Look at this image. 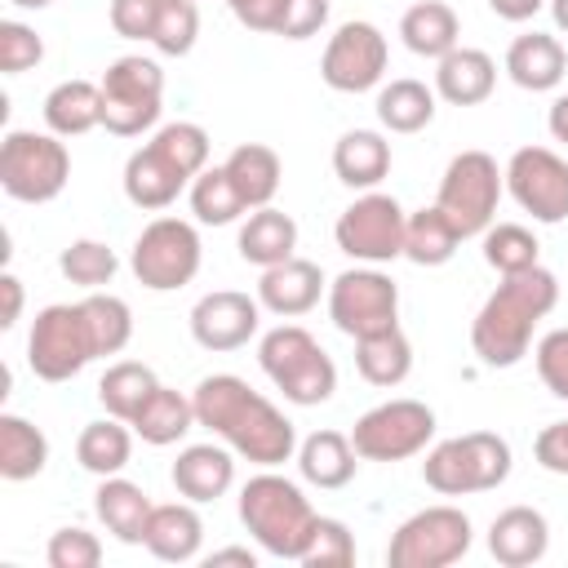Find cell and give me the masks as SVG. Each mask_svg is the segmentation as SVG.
<instances>
[{
  "instance_id": "1",
  "label": "cell",
  "mask_w": 568,
  "mask_h": 568,
  "mask_svg": "<svg viewBox=\"0 0 568 568\" xmlns=\"http://www.w3.org/2000/svg\"><path fill=\"white\" fill-rule=\"evenodd\" d=\"M191 404H195V422L204 430H213L244 462H253V466H284L288 457H297L293 422L266 395H257L244 377L213 373V377H204L191 390Z\"/></svg>"
},
{
  "instance_id": "2",
  "label": "cell",
  "mask_w": 568,
  "mask_h": 568,
  "mask_svg": "<svg viewBox=\"0 0 568 568\" xmlns=\"http://www.w3.org/2000/svg\"><path fill=\"white\" fill-rule=\"evenodd\" d=\"M555 302H559V280L541 262L519 275H501V284L470 320V351L479 355V364L515 368L532 346V328L555 311Z\"/></svg>"
},
{
  "instance_id": "3",
  "label": "cell",
  "mask_w": 568,
  "mask_h": 568,
  "mask_svg": "<svg viewBox=\"0 0 568 568\" xmlns=\"http://www.w3.org/2000/svg\"><path fill=\"white\" fill-rule=\"evenodd\" d=\"M315 519L320 515L306 501V493L293 479L275 475V466H262V475H253L240 488V524L275 559H302Z\"/></svg>"
},
{
  "instance_id": "4",
  "label": "cell",
  "mask_w": 568,
  "mask_h": 568,
  "mask_svg": "<svg viewBox=\"0 0 568 568\" xmlns=\"http://www.w3.org/2000/svg\"><path fill=\"white\" fill-rule=\"evenodd\" d=\"M257 364H262V373L275 382V390L288 404L315 408V404L333 399V390H337V364H333V355L302 324L271 328L257 342Z\"/></svg>"
},
{
  "instance_id": "5",
  "label": "cell",
  "mask_w": 568,
  "mask_h": 568,
  "mask_svg": "<svg viewBox=\"0 0 568 568\" xmlns=\"http://www.w3.org/2000/svg\"><path fill=\"white\" fill-rule=\"evenodd\" d=\"M510 475V444L497 430H466L435 444L422 462V479L444 497L501 488Z\"/></svg>"
},
{
  "instance_id": "6",
  "label": "cell",
  "mask_w": 568,
  "mask_h": 568,
  "mask_svg": "<svg viewBox=\"0 0 568 568\" xmlns=\"http://www.w3.org/2000/svg\"><path fill=\"white\" fill-rule=\"evenodd\" d=\"M71 178V155L58 133L9 129L0 142V186L18 204H49Z\"/></svg>"
},
{
  "instance_id": "7",
  "label": "cell",
  "mask_w": 568,
  "mask_h": 568,
  "mask_svg": "<svg viewBox=\"0 0 568 568\" xmlns=\"http://www.w3.org/2000/svg\"><path fill=\"white\" fill-rule=\"evenodd\" d=\"M98 89H102V129L106 133L138 138L160 120V106H164L160 62H151L142 53H124L102 71Z\"/></svg>"
},
{
  "instance_id": "8",
  "label": "cell",
  "mask_w": 568,
  "mask_h": 568,
  "mask_svg": "<svg viewBox=\"0 0 568 568\" xmlns=\"http://www.w3.org/2000/svg\"><path fill=\"white\" fill-rule=\"evenodd\" d=\"M501 191H506V169H497V160L488 151H462L448 160L435 204L448 213L457 235L470 240V235H484L493 226Z\"/></svg>"
},
{
  "instance_id": "9",
  "label": "cell",
  "mask_w": 568,
  "mask_h": 568,
  "mask_svg": "<svg viewBox=\"0 0 568 568\" xmlns=\"http://www.w3.org/2000/svg\"><path fill=\"white\" fill-rule=\"evenodd\" d=\"M200 231L182 217H155L142 226V235L133 240L129 266L138 275L142 288L151 293H173L182 284H191L200 275Z\"/></svg>"
},
{
  "instance_id": "10",
  "label": "cell",
  "mask_w": 568,
  "mask_h": 568,
  "mask_svg": "<svg viewBox=\"0 0 568 568\" xmlns=\"http://www.w3.org/2000/svg\"><path fill=\"white\" fill-rule=\"evenodd\" d=\"M470 515L457 506H426L408 515L386 546L390 568H448L470 550Z\"/></svg>"
},
{
  "instance_id": "11",
  "label": "cell",
  "mask_w": 568,
  "mask_h": 568,
  "mask_svg": "<svg viewBox=\"0 0 568 568\" xmlns=\"http://www.w3.org/2000/svg\"><path fill=\"white\" fill-rule=\"evenodd\" d=\"M404 226L408 213L399 209L395 195L386 191H364L359 200H351L333 226V240L346 257L364 262V266H382L404 257Z\"/></svg>"
},
{
  "instance_id": "12",
  "label": "cell",
  "mask_w": 568,
  "mask_h": 568,
  "mask_svg": "<svg viewBox=\"0 0 568 568\" xmlns=\"http://www.w3.org/2000/svg\"><path fill=\"white\" fill-rule=\"evenodd\" d=\"M93 355V337H89V324H84V311L80 302H53L44 306L36 320H31V333H27V364L40 382H71Z\"/></svg>"
},
{
  "instance_id": "13",
  "label": "cell",
  "mask_w": 568,
  "mask_h": 568,
  "mask_svg": "<svg viewBox=\"0 0 568 568\" xmlns=\"http://www.w3.org/2000/svg\"><path fill=\"white\" fill-rule=\"evenodd\" d=\"M435 435V408L422 399H386L351 426V444L364 462L417 457Z\"/></svg>"
},
{
  "instance_id": "14",
  "label": "cell",
  "mask_w": 568,
  "mask_h": 568,
  "mask_svg": "<svg viewBox=\"0 0 568 568\" xmlns=\"http://www.w3.org/2000/svg\"><path fill=\"white\" fill-rule=\"evenodd\" d=\"M328 320L346 337H368L399 324V284L377 266H351L328 284Z\"/></svg>"
},
{
  "instance_id": "15",
  "label": "cell",
  "mask_w": 568,
  "mask_h": 568,
  "mask_svg": "<svg viewBox=\"0 0 568 568\" xmlns=\"http://www.w3.org/2000/svg\"><path fill=\"white\" fill-rule=\"evenodd\" d=\"M506 191L532 222L555 226L568 217V160L550 146H519L506 160Z\"/></svg>"
},
{
  "instance_id": "16",
  "label": "cell",
  "mask_w": 568,
  "mask_h": 568,
  "mask_svg": "<svg viewBox=\"0 0 568 568\" xmlns=\"http://www.w3.org/2000/svg\"><path fill=\"white\" fill-rule=\"evenodd\" d=\"M386 58H390L386 36H382L373 22L351 18V22H342V27L328 36L324 58H320V75H324V84L337 89V93H364V89L382 84Z\"/></svg>"
},
{
  "instance_id": "17",
  "label": "cell",
  "mask_w": 568,
  "mask_h": 568,
  "mask_svg": "<svg viewBox=\"0 0 568 568\" xmlns=\"http://www.w3.org/2000/svg\"><path fill=\"white\" fill-rule=\"evenodd\" d=\"M262 324V302L235 288H213L191 306V337L204 351H240L248 337H257Z\"/></svg>"
},
{
  "instance_id": "18",
  "label": "cell",
  "mask_w": 568,
  "mask_h": 568,
  "mask_svg": "<svg viewBox=\"0 0 568 568\" xmlns=\"http://www.w3.org/2000/svg\"><path fill=\"white\" fill-rule=\"evenodd\" d=\"M320 293H324V271L315 262H306V257H288L280 266H266L262 280H257L262 311H271L280 320H297V315L315 311Z\"/></svg>"
},
{
  "instance_id": "19",
  "label": "cell",
  "mask_w": 568,
  "mask_h": 568,
  "mask_svg": "<svg viewBox=\"0 0 568 568\" xmlns=\"http://www.w3.org/2000/svg\"><path fill=\"white\" fill-rule=\"evenodd\" d=\"M550 546V524L537 506H506L488 524V555L501 568H528L546 555Z\"/></svg>"
},
{
  "instance_id": "20",
  "label": "cell",
  "mask_w": 568,
  "mask_h": 568,
  "mask_svg": "<svg viewBox=\"0 0 568 568\" xmlns=\"http://www.w3.org/2000/svg\"><path fill=\"white\" fill-rule=\"evenodd\" d=\"M182 186H191V178H186L155 142L138 146V151L124 160V195H129V204H138V209H146V213L169 209V204L182 195Z\"/></svg>"
},
{
  "instance_id": "21",
  "label": "cell",
  "mask_w": 568,
  "mask_h": 568,
  "mask_svg": "<svg viewBox=\"0 0 568 568\" xmlns=\"http://www.w3.org/2000/svg\"><path fill=\"white\" fill-rule=\"evenodd\" d=\"M169 479H173L178 497L204 506V501H217L235 484V457L226 444H191L178 453Z\"/></svg>"
},
{
  "instance_id": "22",
  "label": "cell",
  "mask_w": 568,
  "mask_h": 568,
  "mask_svg": "<svg viewBox=\"0 0 568 568\" xmlns=\"http://www.w3.org/2000/svg\"><path fill=\"white\" fill-rule=\"evenodd\" d=\"M493 89H497V62L484 49L457 44L435 62V98H444L448 106H479L493 98Z\"/></svg>"
},
{
  "instance_id": "23",
  "label": "cell",
  "mask_w": 568,
  "mask_h": 568,
  "mask_svg": "<svg viewBox=\"0 0 568 568\" xmlns=\"http://www.w3.org/2000/svg\"><path fill=\"white\" fill-rule=\"evenodd\" d=\"M93 510H98L102 528H106L115 541L142 546V541H146V519H151L155 506H151V497H146L133 479L106 475V479L98 484V493H93Z\"/></svg>"
},
{
  "instance_id": "24",
  "label": "cell",
  "mask_w": 568,
  "mask_h": 568,
  "mask_svg": "<svg viewBox=\"0 0 568 568\" xmlns=\"http://www.w3.org/2000/svg\"><path fill=\"white\" fill-rule=\"evenodd\" d=\"M568 71V53L555 36L546 31H528V36H515L510 49H506V75L528 89V93H550Z\"/></svg>"
},
{
  "instance_id": "25",
  "label": "cell",
  "mask_w": 568,
  "mask_h": 568,
  "mask_svg": "<svg viewBox=\"0 0 568 568\" xmlns=\"http://www.w3.org/2000/svg\"><path fill=\"white\" fill-rule=\"evenodd\" d=\"M200 541H204V519L195 515V501H169V506H155L151 519H146V550L164 564H186L200 555Z\"/></svg>"
},
{
  "instance_id": "26",
  "label": "cell",
  "mask_w": 568,
  "mask_h": 568,
  "mask_svg": "<svg viewBox=\"0 0 568 568\" xmlns=\"http://www.w3.org/2000/svg\"><path fill=\"white\" fill-rule=\"evenodd\" d=\"M333 173L351 191H373L390 173V142L377 129H351L333 146Z\"/></svg>"
},
{
  "instance_id": "27",
  "label": "cell",
  "mask_w": 568,
  "mask_h": 568,
  "mask_svg": "<svg viewBox=\"0 0 568 568\" xmlns=\"http://www.w3.org/2000/svg\"><path fill=\"white\" fill-rule=\"evenodd\" d=\"M235 248H240V257L248 262V266H280V262H288V257H297L293 248H297V222L284 213V209H253L248 217H244V226H240V240H235Z\"/></svg>"
},
{
  "instance_id": "28",
  "label": "cell",
  "mask_w": 568,
  "mask_h": 568,
  "mask_svg": "<svg viewBox=\"0 0 568 568\" xmlns=\"http://www.w3.org/2000/svg\"><path fill=\"white\" fill-rule=\"evenodd\" d=\"M355 466H359V453L342 430H311L297 444V470L315 488H346L355 479Z\"/></svg>"
},
{
  "instance_id": "29",
  "label": "cell",
  "mask_w": 568,
  "mask_h": 568,
  "mask_svg": "<svg viewBox=\"0 0 568 568\" xmlns=\"http://www.w3.org/2000/svg\"><path fill=\"white\" fill-rule=\"evenodd\" d=\"M399 36H404L408 53L439 62L444 53L457 49V40H462V22H457L453 4H444V0H417V4L404 9V18H399Z\"/></svg>"
},
{
  "instance_id": "30",
  "label": "cell",
  "mask_w": 568,
  "mask_h": 568,
  "mask_svg": "<svg viewBox=\"0 0 568 568\" xmlns=\"http://www.w3.org/2000/svg\"><path fill=\"white\" fill-rule=\"evenodd\" d=\"M44 124L58 138H80L102 124V89L93 80H62L44 98Z\"/></svg>"
},
{
  "instance_id": "31",
  "label": "cell",
  "mask_w": 568,
  "mask_h": 568,
  "mask_svg": "<svg viewBox=\"0 0 568 568\" xmlns=\"http://www.w3.org/2000/svg\"><path fill=\"white\" fill-rule=\"evenodd\" d=\"M133 435L142 439V444H151V448H164V444H178L191 426H200L195 422V404L182 395V390H173V386H155L151 390V399L133 413Z\"/></svg>"
},
{
  "instance_id": "32",
  "label": "cell",
  "mask_w": 568,
  "mask_h": 568,
  "mask_svg": "<svg viewBox=\"0 0 568 568\" xmlns=\"http://www.w3.org/2000/svg\"><path fill=\"white\" fill-rule=\"evenodd\" d=\"M226 173L235 182V191L244 195L248 213L253 209H266L280 191V178H284V164L280 155L266 146V142H240L231 155H226Z\"/></svg>"
},
{
  "instance_id": "33",
  "label": "cell",
  "mask_w": 568,
  "mask_h": 568,
  "mask_svg": "<svg viewBox=\"0 0 568 568\" xmlns=\"http://www.w3.org/2000/svg\"><path fill=\"white\" fill-rule=\"evenodd\" d=\"M355 368L368 386H399L413 373V342L404 337L399 324L355 337Z\"/></svg>"
},
{
  "instance_id": "34",
  "label": "cell",
  "mask_w": 568,
  "mask_h": 568,
  "mask_svg": "<svg viewBox=\"0 0 568 568\" xmlns=\"http://www.w3.org/2000/svg\"><path fill=\"white\" fill-rule=\"evenodd\" d=\"M44 462H49L44 430L18 413H0V475L9 484H22V479H36Z\"/></svg>"
},
{
  "instance_id": "35",
  "label": "cell",
  "mask_w": 568,
  "mask_h": 568,
  "mask_svg": "<svg viewBox=\"0 0 568 568\" xmlns=\"http://www.w3.org/2000/svg\"><path fill=\"white\" fill-rule=\"evenodd\" d=\"M129 457H133V435H129V422H120V417H102V422H89L84 430H80V439H75V462L89 470V475H98V479H106V475H120L124 466H129Z\"/></svg>"
},
{
  "instance_id": "36",
  "label": "cell",
  "mask_w": 568,
  "mask_h": 568,
  "mask_svg": "<svg viewBox=\"0 0 568 568\" xmlns=\"http://www.w3.org/2000/svg\"><path fill=\"white\" fill-rule=\"evenodd\" d=\"M457 244H462V235H457V226L448 222V213H444L439 204L408 213V226H404V257H408L413 266H444V262H453Z\"/></svg>"
},
{
  "instance_id": "37",
  "label": "cell",
  "mask_w": 568,
  "mask_h": 568,
  "mask_svg": "<svg viewBox=\"0 0 568 568\" xmlns=\"http://www.w3.org/2000/svg\"><path fill=\"white\" fill-rule=\"evenodd\" d=\"M377 120L390 133H422L435 120V89H426L422 80H390L377 93Z\"/></svg>"
},
{
  "instance_id": "38",
  "label": "cell",
  "mask_w": 568,
  "mask_h": 568,
  "mask_svg": "<svg viewBox=\"0 0 568 568\" xmlns=\"http://www.w3.org/2000/svg\"><path fill=\"white\" fill-rule=\"evenodd\" d=\"M160 386V377L151 373V364L142 359H115L102 377H98V399L111 417L120 422H133V413L151 399V390Z\"/></svg>"
},
{
  "instance_id": "39",
  "label": "cell",
  "mask_w": 568,
  "mask_h": 568,
  "mask_svg": "<svg viewBox=\"0 0 568 568\" xmlns=\"http://www.w3.org/2000/svg\"><path fill=\"white\" fill-rule=\"evenodd\" d=\"M80 311H84V324H89V337H93V355H98V359L120 355V351L133 342V311H129L124 297L93 288V293L80 302Z\"/></svg>"
},
{
  "instance_id": "40",
  "label": "cell",
  "mask_w": 568,
  "mask_h": 568,
  "mask_svg": "<svg viewBox=\"0 0 568 568\" xmlns=\"http://www.w3.org/2000/svg\"><path fill=\"white\" fill-rule=\"evenodd\" d=\"M191 213H195V222H204V226H226V222H235L240 213H248V204H244V195L235 191L226 164H213V169L195 173V182H191Z\"/></svg>"
},
{
  "instance_id": "41",
  "label": "cell",
  "mask_w": 568,
  "mask_h": 568,
  "mask_svg": "<svg viewBox=\"0 0 568 568\" xmlns=\"http://www.w3.org/2000/svg\"><path fill=\"white\" fill-rule=\"evenodd\" d=\"M537 235L519 222H493L484 231V262L497 271V275H519L528 266H537Z\"/></svg>"
},
{
  "instance_id": "42",
  "label": "cell",
  "mask_w": 568,
  "mask_h": 568,
  "mask_svg": "<svg viewBox=\"0 0 568 568\" xmlns=\"http://www.w3.org/2000/svg\"><path fill=\"white\" fill-rule=\"evenodd\" d=\"M58 271L71 280V284H80V288H102V284H111L115 280V271H120V257H115V248H106L102 240H71L62 253H58Z\"/></svg>"
},
{
  "instance_id": "43",
  "label": "cell",
  "mask_w": 568,
  "mask_h": 568,
  "mask_svg": "<svg viewBox=\"0 0 568 568\" xmlns=\"http://www.w3.org/2000/svg\"><path fill=\"white\" fill-rule=\"evenodd\" d=\"M195 36H200V4L195 0H160L151 44L164 58H186L195 49Z\"/></svg>"
},
{
  "instance_id": "44",
  "label": "cell",
  "mask_w": 568,
  "mask_h": 568,
  "mask_svg": "<svg viewBox=\"0 0 568 568\" xmlns=\"http://www.w3.org/2000/svg\"><path fill=\"white\" fill-rule=\"evenodd\" d=\"M151 142H155L191 182H195V173L209 169V133H204L200 124H191V120H173V124L155 129Z\"/></svg>"
},
{
  "instance_id": "45",
  "label": "cell",
  "mask_w": 568,
  "mask_h": 568,
  "mask_svg": "<svg viewBox=\"0 0 568 568\" xmlns=\"http://www.w3.org/2000/svg\"><path fill=\"white\" fill-rule=\"evenodd\" d=\"M297 564L302 568H346V564H355V537H351V528L342 519H333V515H320Z\"/></svg>"
},
{
  "instance_id": "46",
  "label": "cell",
  "mask_w": 568,
  "mask_h": 568,
  "mask_svg": "<svg viewBox=\"0 0 568 568\" xmlns=\"http://www.w3.org/2000/svg\"><path fill=\"white\" fill-rule=\"evenodd\" d=\"M40 58H44V40L36 36V27H27L18 18H4L0 22V71L4 75H22Z\"/></svg>"
},
{
  "instance_id": "47",
  "label": "cell",
  "mask_w": 568,
  "mask_h": 568,
  "mask_svg": "<svg viewBox=\"0 0 568 568\" xmlns=\"http://www.w3.org/2000/svg\"><path fill=\"white\" fill-rule=\"evenodd\" d=\"M49 568H98L102 564V541L89 528H58L44 546Z\"/></svg>"
},
{
  "instance_id": "48",
  "label": "cell",
  "mask_w": 568,
  "mask_h": 568,
  "mask_svg": "<svg viewBox=\"0 0 568 568\" xmlns=\"http://www.w3.org/2000/svg\"><path fill=\"white\" fill-rule=\"evenodd\" d=\"M537 377L555 399H568V328H550L532 351Z\"/></svg>"
},
{
  "instance_id": "49",
  "label": "cell",
  "mask_w": 568,
  "mask_h": 568,
  "mask_svg": "<svg viewBox=\"0 0 568 568\" xmlns=\"http://www.w3.org/2000/svg\"><path fill=\"white\" fill-rule=\"evenodd\" d=\"M328 22V0H284L275 18V36L284 40H311Z\"/></svg>"
},
{
  "instance_id": "50",
  "label": "cell",
  "mask_w": 568,
  "mask_h": 568,
  "mask_svg": "<svg viewBox=\"0 0 568 568\" xmlns=\"http://www.w3.org/2000/svg\"><path fill=\"white\" fill-rule=\"evenodd\" d=\"M155 13H160V0H111V31L124 40H151Z\"/></svg>"
},
{
  "instance_id": "51",
  "label": "cell",
  "mask_w": 568,
  "mask_h": 568,
  "mask_svg": "<svg viewBox=\"0 0 568 568\" xmlns=\"http://www.w3.org/2000/svg\"><path fill=\"white\" fill-rule=\"evenodd\" d=\"M532 457H537L541 470L568 475V417H564V422H550V426L532 439Z\"/></svg>"
},
{
  "instance_id": "52",
  "label": "cell",
  "mask_w": 568,
  "mask_h": 568,
  "mask_svg": "<svg viewBox=\"0 0 568 568\" xmlns=\"http://www.w3.org/2000/svg\"><path fill=\"white\" fill-rule=\"evenodd\" d=\"M0 293H4V311H0V328H13L22 320V280L13 271L0 275Z\"/></svg>"
},
{
  "instance_id": "53",
  "label": "cell",
  "mask_w": 568,
  "mask_h": 568,
  "mask_svg": "<svg viewBox=\"0 0 568 568\" xmlns=\"http://www.w3.org/2000/svg\"><path fill=\"white\" fill-rule=\"evenodd\" d=\"M541 4H546V0H488V9H493L497 18H506V22H528Z\"/></svg>"
},
{
  "instance_id": "54",
  "label": "cell",
  "mask_w": 568,
  "mask_h": 568,
  "mask_svg": "<svg viewBox=\"0 0 568 568\" xmlns=\"http://www.w3.org/2000/svg\"><path fill=\"white\" fill-rule=\"evenodd\" d=\"M546 124H550V138L568 146V93H559V98L550 102V115H546Z\"/></svg>"
},
{
  "instance_id": "55",
  "label": "cell",
  "mask_w": 568,
  "mask_h": 568,
  "mask_svg": "<svg viewBox=\"0 0 568 568\" xmlns=\"http://www.w3.org/2000/svg\"><path fill=\"white\" fill-rule=\"evenodd\" d=\"M217 564H244V568H253L257 555H253L248 546H226V550H213V555H209V568H217Z\"/></svg>"
},
{
  "instance_id": "56",
  "label": "cell",
  "mask_w": 568,
  "mask_h": 568,
  "mask_svg": "<svg viewBox=\"0 0 568 568\" xmlns=\"http://www.w3.org/2000/svg\"><path fill=\"white\" fill-rule=\"evenodd\" d=\"M550 18L559 31H568V0H550Z\"/></svg>"
},
{
  "instance_id": "57",
  "label": "cell",
  "mask_w": 568,
  "mask_h": 568,
  "mask_svg": "<svg viewBox=\"0 0 568 568\" xmlns=\"http://www.w3.org/2000/svg\"><path fill=\"white\" fill-rule=\"evenodd\" d=\"M9 4H18V9H49L53 0H9Z\"/></svg>"
}]
</instances>
